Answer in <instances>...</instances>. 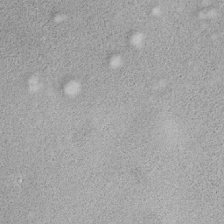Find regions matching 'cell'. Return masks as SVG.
I'll use <instances>...</instances> for the list:
<instances>
[{"instance_id":"1","label":"cell","mask_w":224,"mask_h":224,"mask_svg":"<svg viewBox=\"0 0 224 224\" xmlns=\"http://www.w3.org/2000/svg\"><path fill=\"white\" fill-rule=\"evenodd\" d=\"M66 90L67 92L68 93H75L78 90V88H77V84L76 83H73V82H70L68 83L66 87Z\"/></svg>"}]
</instances>
